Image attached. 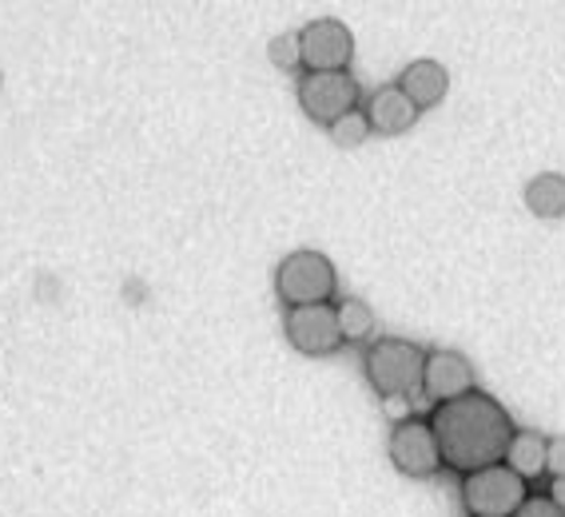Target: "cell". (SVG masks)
Segmentation results:
<instances>
[{
	"label": "cell",
	"mask_w": 565,
	"mask_h": 517,
	"mask_svg": "<svg viewBox=\"0 0 565 517\" xmlns=\"http://www.w3.org/2000/svg\"><path fill=\"white\" fill-rule=\"evenodd\" d=\"M514 517H565V514L550 502V497H525L522 509H518Z\"/></svg>",
	"instance_id": "obj_17"
},
{
	"label": "cell",
	"mask_w": 565,
	"mask_h": 517,
	"mask_svg": "<svg viewBox=\"0 0 565 517\" xmlns=\"http://www.w3.org/2000/svg\"><path fill=\"white\" fill-rule=\"evenodd\" d=\"M334 315H339V335H343V343H359V338L374 335V311L359 294L339 299V303H334Z\"/></svg>",
	"instance_id": "obj_14"
},
{
	"label": "cell",
	"mask_w": 565,
	"mask_h": 517,
	"mask_svg": "<svg viewBox=\"0 0 565 517\" xmlns=\"http://www.w3.org/2000/svg\"><path fill=\"white\" fill-rule=\"evenodd\" d=\"M267 56H271V64H275V68H282V72L303 68V49H299V32H282V36H275V41L267 44Z\"/></svg>",
	"instance_id": "obj_16"
},
{
	"label": "cell",
	"mask_w": 565,
	"mask_h": 517,
	"mask_svg": "<svg viewBox=\"0 0 565 517\" xmlns=\"http://www.w3.org/2000/svg\"><path fill=\"white\" fill-rule=\"evenodd\" d=\"M366 120H371V132L379 136H403L418 123V108L406 100L398 84H383L366 104Z\"/></svg>",
	"instance_id": "obj_11"
},
{
	"label": "cell",
	"mask_w": 565,
	"mask_h": 517,
	"mask_svg": "<svg viewBox=\"0 0 565 517\" xmlns=\"http://www.w3.org/2000/svg\"><path fill=\"white\" fill-rule=\"evenodd\" d=\"M478 390L475 386V363L458 351H426L423 366V395L435 406L455 402V398Z\"/></svg>",
	"instance_id": "obj_9"
},
{
	"label": "cell",
	"mask_w": 565,
	"mask_h": 517,
	"mask_svg": "<svg viewBox=\"0 0 565 517\" xmlns=\"http://www.w3.org/2000/svg\"><path fill=\"white\" fill-rule=\"evenodd\" d=\"M545 497H550V502L565 514V477H550V494Z\"/></svg>",
	"instance_id": "obj_19"
},
{
	"label": "cell",
	"mask_w": 565,
	"mask_h": 517,
	"mask_svg": "<svg viewBox=\"0 0 565 517\" xmlns=\"http://www.w3.org/2000/svg\"><path fill=\"white\" fill-rule=\"evenodd\" d=\"M282 331H287V343L307 358H327L343 346L339 335V315H334V303L319 306H291L282 315Z\"/></svg>",
	"instance_id": "obj_8"
},
{
	"label": "cell",
	"mask_w": 565,
	"mask_h": 517,
	"mask_svg": "<svg viewBox=\"0 0 565 517\" xmlns=\"http://www.w3.org/2000/svg\"><path fill=\"white\" fill-rule=\"evenodd\" d=\"M545 474L565 477V438H550V450H545Z\"/></svg>",
	"instance_id": "obj_18"
},
{
	"label": "cell",
	"mask_w": 565,
	"mask_h": 517,
	"mask_svg": "<svg viewBox=\"0 0 565 517\" xmlns=\"http://www.w3.org/2000/svg\"><path fill=\"white\" fill-rule=\"evenodd\" d=\"M307 72H351L354 61V32L339 17H319L299 29Z\"/></svg>",
	"instance_id": "obj_7"
},
{
	"label": "cell",
	"mask_w": 565,
	"mask_h": 517,
	"mask_svg": "<svg viewBox=\"0 0 565 517\" xmlns=\"http://www.w3.org/2000/svg\"><path fill=\"white\" fill-rule=\"evenodd\" d=\"M426 422L435 430L443 466L462 477L505 462V450L518 434L514 418L505 414V406L486 390H470L455 402L435 406V414Z\"/></svg>",
	"instance_id": "obj_1"
},
{
	"label": "cell",
	"mask_w": 565,
	"mask_h": 517,
	"mask_svg": "<svg viewBox=\"0 0 565 517\" xmlns=\"http://www.w3.org/2000/svg\"><path fill=\"white\" fill-rule=\"evenodd\" d=\"M334 291H339L334 263L323 251H315V247H299V251L282 255V263L275 267V294H279V303L287 311L291 306L331 303Z\"/></svg>",
	"instance_id": "obj_3"
},
{
	"label": "cell",
	"mask_w": 565,
	"mask_h": 517,
	"mask_svg": "<svg viewBox=\"0 0 565 517\" xmlns=\"http://www.w3.org/2000/svg\"><path fill=\"white\" fill-rule=\"evenodd\" d=\"M525 207L537 219H562L565 215V175L562 172H537L525 183Z\"/></svg>",
	"instance_id": "obj_13"
},
{
	"label": "cell",
	"mask_w": 565,
	"mask_h": 517,
	"mask_svg": "<svg viewBox=\"0 0 565 517\" xmlns=\"http://www.w3.org/2000/svg\"><path fill=\"white\" fill-rule=\"evenodd\" d=\"M394 84L403 88V96L418 108V112H426V108H438V104L446 100V91H450V72H446L438 61H411Z\"/></svg>",
	"instance_id": "obj_10"
},
{
	"label": "cell",
	"mask_w": 565,
	"mask_h": 517,
	"mask_svg": "<svg viewBox=\"0 0 565 517\" xmlns=\"http://www.w3.org/2000/svg\"><path fill=\"white\" fill-rule=\"evenodd\" d=\"M327 136L334 140V148H363L371 140V120H366V112H351L339 123H331Z\"/></svg>",
	"instance_id": "obj_15"
},
{
	"label": "cell",
	"mask_w": 565,
	"mask_h": 517,
	"mask_svg": "<svg viewBox=\"0 0 565 517\" xmlns=\"http://www.w3.org/2000/svg\"><path fill=\"white\" fill-rule=\"evenodd\" d=\"M545 450H550V438L537 434V430H518L510 450H505V466L514 470L522 482H537L545 474Z\"/></svg>",
	"instance_id": "obj_12"
},
{
	"label": "cell",
	"mask_w": 565,
	"mask_h": 517,
	"mask_svg": "<svg viewBox=\"0 0 565 517\" xmlns=\"http://www.w3.org/2000/svg\"><path fill=\"white\" fill-rule=\"evenodd\" d=\"M0 84H4V72H0Z\"/></svg>",
	"instance_id": "obj_20"
},
{
	"label": "cell",
	"mask_w": 565,
	"mask_h": 517,
	"mask_svg": "<svg viewBox=\"0 0 565 517\" xmlns=\"http://www.w3.org/2000/svg\"><path fill=\"white\" fill-rule=\"evenodd\" d=\"M525 497H530V482H522L505 462L462 477L466 517H514Z\"/></svg>",
	"instance_id": "obj_4"
},
{
	"label": "cell",
	"mask_w": 565,
	"mask_h": 517,
	"mask_svg": "<svg viewBox=\"0 0 565 517\" xmlns=\"http://www.w3.org/2000/svg\"><path fill=\"white\" fill-rule=\"evenodd\" d=\"M423 366H426V351L411 338H371L363 351V375L371 383V390L383 402L391 398H414L423 390Z\"/></svg>",
	"instance_id": "obj_2"
},
{
	"label": "cell",
	"mask_w": 565,
	"mask_h": 517,
	"mask_svg": "<svg viewBox=\"0 0 565 517\" xmlns=\"http://www.w3.org/2000/svg\"><path fill=\"white\" fill-rule=\"evenodd\" d=\"M386 454H391L394 470L406 477H435L443 470V454H438L435 430L426 418H403L394 422L391 442H386Z\"/></svg>",
	"instance_id": "obj_6"
},
{
	"label": "cell",
	"mask_w": 565,
	"mask_h": 517,
	"mask_svg": "<svg viewBox=\"0 0 565 517\" xmlns=\"http://www.w3.org/2000/svg\"><path fill=\"white\" fill-rule=\"evenodd\" d=\"M299 108L315 123H339L343 116L359 112V80L351 72H303L299 80Z\"/></svg>",
	"instance_id": "obj_5"
}]
</instances>
